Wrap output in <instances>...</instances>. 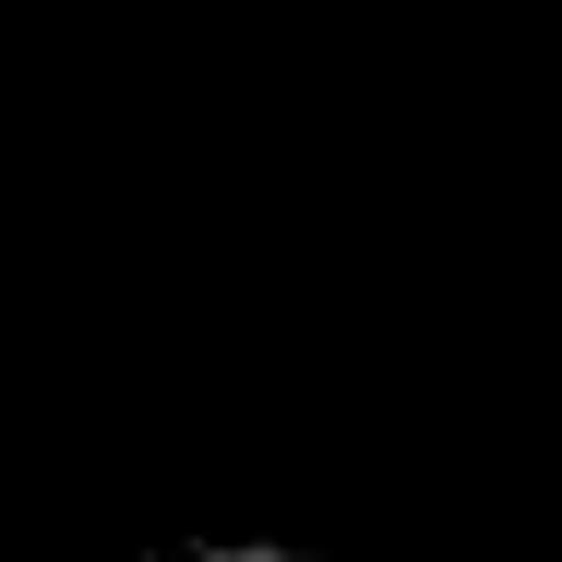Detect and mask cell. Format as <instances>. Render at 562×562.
Listing matches in <instances>:
<instances>
[{
	"instance_id": "cell-1",
	"label": "cell",
	"mask_w": 562,
	"mask_h": 562,
	"mask_svg": "<svg viewBox=\"0 0 562 562\" xmlns=\"http://www.w3.org/2000/svg\"><path fill=\"white\" fill-rule=\"evenodd\" d=\"M204 562H300V551H204Z\"/></svg>"
}]
</instances>
